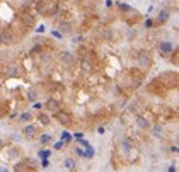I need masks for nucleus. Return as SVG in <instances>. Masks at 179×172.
I'll return each instance as SVG.
<instances>
[{
	"instance_id": "nucleus-13",
	"label": "nucleus",
	"mask_w": 179,
	"mask_h": 172,
	"mask_svg": "<svg viewBox=\"0 0 179 172\" xmlns=\"http://www.w3.org/2000/svg\"><path fill=\"white\" fill-rule=\"evenodd\" d=\"M167 19H169V14H167L165 11H162V12L157 16V22H165Z\"/></svg>"
},
{
	"instance_id": "nucleus-4",
	"label": "nucleus",
	"mask_w": 179,
	"mask_h": 172,
	"mask_svg": "<svg viewBox=\"0 0 179 172\" xmlns=\"http://www.w3.org/2000/svg\"><path fill=\"white\" fill-rule=\"evenodd\" d=\"M120 150H121L123 153H130V152L133 150V145L130 143L128 138H123V140H121V143H120Z\"/></svg>"
},
{
	"instance_id": "nucleus-8",
	"label": "nucleus",
	"mask_w": 179,
	"mask_h": 172,
	"mask_svg": "<svg viewBox=\"0 0 179 172\" xmlns=\"http://www.w3.org/2000/svg\"><path fill=\"white\" fill-rule=\"evenodd\" d=\"M159 50L162 53H171L172 51V43L171 41H162L160 44H159Z\"/></svg>"
},
{
	"instance_id": "nucleus-15",
	"label": "nucleus",
	"mask_w": 179,
	"mask_h": 172,
	"mask_svg": "<svg viewBox=\"0 0 179 172\" xmlns=\"http://www.w3.org/2000/svg\"><path fill=\"white\" fill-rule=\"evenodd\" d=\"M65 167H67V169H75V162L72 160V158H67V160H65Z\"/></svg>"
},
{
	"instance_id": "nucleus-6",
	"label": "nucleus",
	"mask_w": 179,
	"mask_h": 172,
	"mask_svg": "<svg viewBox=\"0 0 179 172\" xmlns=\"http://www.w3.org/2000/svg\"><path fill=\"white\" fill-rule=\"evenodd\" d=\"M46 109L50 111V113H53V114H55L56 111H60V104H58L55 99H50V101L46 102Z\"/></svg>"
},
{
	"instance_id": "nucleus-23",
	"label": "nucleus",
	"mask_w": 179,
	"mask_h": 172,
	"mask_svg": "<svg viewBox=\"0 0 179 172\" xmlns=\"http://www.w3.org/2000/svg\"><path fill=\"white\" fill-rule=\"evenodd\" d=\"M21 118H22V121H29V119H31V114H29V113H26V114H22Z\"/></svg>"
},
{
	"instance_id": "nucleus-11",
	"label": "nucleus",
	"mask_w": 179,
	"mask_h": 172,
	"mask_svg": "<svg viewBox=\"0 0 179 172\" xmlns=\"http://www.w3.org/2000/svg\"><path fill=\"white\" fill-rule=\"evenodd\" d=\"M22 22H24L26 26H34V17L26 14V16H22Z\"/></svg>"
},
{
	"instance_id": "nucleus-12",
	"label": "nucleus",
	"mask_w": 179,
	"mask_h": 172,
	"mask_svg": "<svg viewBox=\"0 0 179 172\" xmlns=\"http://www.w3.org/2000/svg\"><path fill=\"white\" fill-rule=\"evenodd\" d=\"M80 67H82L84 72H90V70H92V65H90V62H87V60H82V62H80Z\"/></svg>"
},
{
	"instance_id": "nucleus-24",
	"label": "nucleus",
	"mask_w": 179,
	"mask_h": 172,
	"mask_svg": "<svg viewBox=\"0 0 179 172\" xmlns=\"http://www.w3.org/2000/svg\"><path fill=\"white\" fill-rule=\"evenodd\" d=\"M75 153H79L80 157H85V153H84V150H82V148H77V150H75Z\"/></svg>"
},
{
	"instance_id": "nucleus-2",
	"label": "nucleus",
	"mask_w": 179,
	"mask_h": 172,
	"mask_svg": "<svg viewBox=\"0 0 179 172\" xmlns=\"http://www.w3.org/2000/svg\"><path fill=\"white\" fill-rule=\"evenodd\" d=\"M0 43L2 44H5V46H9V44H12L14 43V36L11 34V31H2L0 32Z\"/></svg>"
},
{
	"instance_id": "nucleus-3",
	"label": "nucleus",
	"mask_w": 179,
	"mask_h": 172,
	"mask_svg": "<svg viewBox=\"0 0 179 172\" xmlns=\"http://www.w3.org/2000/svg\"><path fill=\"white\" fill-rule=\"evenodd\" d=\"M60 60H62V63H65V65H72V63H74V55L70 51H62L60 53Z\"/></svg>"
},
{
	"instance_id": "nucleus-9",
	"label": "nucleus",
	"mask_w": 179,
	"mask_h": 172,
	"mask_svg": "<svg viewBox=\"0 0 179 172\" xmlns=\"http://www.w3.org/2000/svg\"><path fill=\"white\" fill-rule=\"evenodd\" d=\"M60 32L62 34H70L72 32V22H62L60 24Z\"/></svg>"
},
{
	"instance_id": "nucleus-19",
	"label": "nucleus",
	"mask_w": 179,
	"mask_h": 172,
	"mask_svg": "<svg viewBox=\"0 0 179 172\" xmlns=\"http://www.w3.org/2000/svg\"><path fill=\"white\" fill-rule=\"evenodd\" d=\"M39 121H41L43 125H48V121H50V119H48V116L43 114V116H39Z\"/></svg>"
},
{
	"instance_id": "nucleus-14",
	"label": "nucleus",
	"mask_w": 179,
	"mask_h": 172,
	"mask_svg": "<svg viewBox=\"0 0 179 172\" xmlns=\"http://www.w3.org/2000/svg\"><path fill=\"white\" fill-rule=\"evenodd\" d=\"M118 7H120V11H123V12H133V7L126 5V4H118Z\"/></svg>"
},
{
	"instance_id": "nucleus-5",
	"label": "nucleus",
	"mask_w": 179,
	"mask_h": 172,
	"mask_svg": "<svg viewBox=\"0 0 179 172\" xmlns=\"http://www.w3.org/2000/svg\"><path fill=\"white\" fill-rule=\"evenodd\" d=\"M24 136H26L27 140H32V138L36 136V128H34V125H27L26 128H24Z\"/></svg>"
},
{
	"instance_id": "nucleus-27",
	"label": "nucleus",
	"mask_w": 179,
	"mask_h": 172,
	"mask_svg": "<svg viewBox=\"0 0 179 172\" xmlns=\"http://www.w3.org/2000/svg\"><path fill=\"white\" fill-rule=\"evenodd\" d=\"M22 4H31V0H22Z\"/></svg>"
},
{
	"instance_id": "nucleus-16",
	"label": "nucleus",
	"mask_w": 179,
	"mask_h": 172,
	"mask_svg": "<svg viewBox=\"0 0 179 172\" xmlns=\"http://www.w3.org/2000/svg\"><path fill=\"white\" fill-rule=\"evenodd\" d=\"M62 140H63V141H70V140H72V135L67 133V131H63V133H62Z\"/></svg>"
},
{
	"instance_id": "nucleus-20",
	"label": "nucleus",
	"mask_w": 179,
	"mask_h": 172,
	"mask_svg": "<svg viewBox=\"0 0 179 172\" xmlns=\"http://www.w3.org/2000/svg\"><path fill=\"white\" fill-rule=\"evenodd\" d=\"M27 95H29V101L36 99V92H34V90H29V94H27Z\"/></svg>"
},
{
	"instance_id": "nucleus-22",
	"label": "nucleus",
	"mask_w": 179,
	"mask_h": 172,
	"mask_svg": "<svg viewBox=\"0 0 179 172\" xmlns=\"http://www.w3.org/2000/svg\"><path fill=\"white\" fill-rule=\"evenodd\" d=\"M9 75H12V77H14V75H17V72H16V67H11V68H9Z\"/></svg>"
},
{
	"instance_id": "nucleus-7",
	"label": "nucleus",
	"mask_w": 179,
	"mask_h": 172,
	"mask_svg": "<svg viewBox=\"0 0 179 172\" xmlns=\"http://www.w3.org/2000/svg\"><path fill=\"white\" fill-rule=\"evenodd\" d=\"M137 126L140 128V130H147L148 126H150V123H148L147 118H143V116H138V118H137Z\"/></svg>"
},
{
	"instance_id": "nucleus-21",
	"label": "nucleus",
	"mask_w": 179,
	"mask_h": 172,
	"mask_svg": "<svg viewBox=\"0 0 179 172\" xmlns=\"http://www.w3.org/2000/svg\"><path fill=\"white\" fill-rule=\"evenodd\" d=\"M50 153H51V152H50V150H41V153H39V155H41L43 158H46V157L50 155Z\"/></svg>"
},
{
	"instance_id": "nucleus-10",
	"label": "nucleus",
	"mask_w": 179,
	"mask_h": 172,
	"mask_svg": "<svg viewBox=\"0 0 179 172\" xmlns=\"http://www.w3.org/2000/svg\"><path fill=\"white\" fill-rule=\"evenodd\" d=\"M55 114H56V118H58L60 123H67V125L70 123V114H65V113H60V111H56Z\"/></svg>"
},
{
	"instance_id": "nucleus-26",
	"label": "nucleus",
	"mask_w": 179,
	"mask_h": 172,
	"mask_svg": "<svg viewBox=\"0 0 179 172\" xmlns=\"http://www.w3.org/2000/svg\"><path fill=\"white\" fill-rule=\"evenodd\" d=\"M152 24H153L152 21H147V22H145V27H152Z\"/></svg>"
},
{
	"instance_id": "nucleus-25",
	"label": "nucleus",
	"mask_w": 179,
	"mask_h": 172,
	"mask_svg": "<svg viewBox=\"0 0 179 172\" xmlns=\"http://www.w3.org/2000/svg\"><path fill=\"white\" fill-rule=\"evenodd\" d=\"M80 41H82V36H75L74 38V43H77V44H79Z\"/></svg>"
},
{
	"instance_id": "nucleus-1",
	"label": "nucleus",
	"mask_w": 179,
	"mask_h": 172,
	"mask_svg": "<svg viewBox=\"0 0 179 172\" xmlns=\"http://www.w3.org/2000/svg\"><path fill=\"white\" fill-rule=\"evenodd\" d=\"M137 60H138V65L142 68H148L150 67V63H152V58H150V53L148 51H140L138 53V56H137Z\"/></svg>"
},
{
	"instance_id": "nucleus-17",
	"label": "nucleus",
	"mask_w": 179,
	"mask_h": 172,
	"mask_svg": "<svg viewBox=\"0 0 179 172\" xmlns=\"http://www.w3.org/2000/svg\"><path fill=\"white\" fill-rule=\"evenodd\" d=\"M153 135H155V136L162 135V128H160V126H155V128H153Z\"/></svg>"
},
{
	"instance_id": "nucleus-18",
	"label": "nucleus",
	"mask_w": 179,
	"mask_h": 172,
	"mask_svg": "<svg viewBox=\"0 0 179 172\" xmlns=\"http://www.w3.org/2000/svg\"><path fill=\"white\" fill-rule=\"evenodd\" d=\"M50 140H51V136H50V135H43L41 136V143H48Z\"/></svg>"
}]
</instances>
